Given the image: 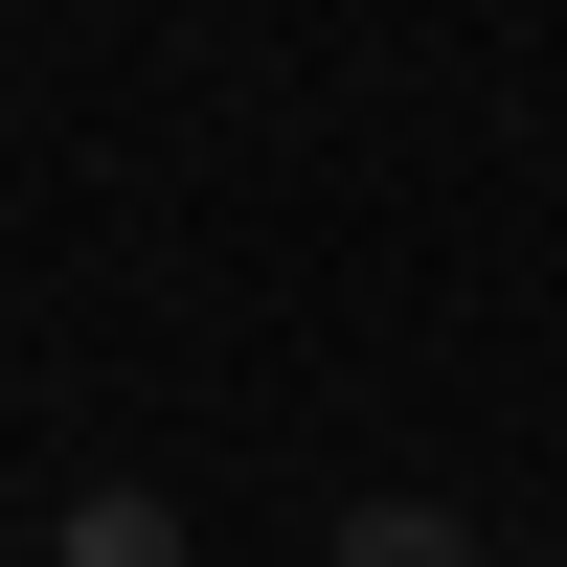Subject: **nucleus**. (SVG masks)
<instances>
[{"label": "nucleus", "mask_w": 567, "mask_h": 567, "mask_svg": "<svg viewBox=\"0 0 567 567\" xmlns=\"http://www.w3.org/2000/svg\"><path fill=\"white\" fill-rule=\"evenodd\" d=\"M318 567H477V523H454V499H341Z\"/></svg>", "instance_id": "obj_1"}, {"label": "nucleus", "mask_w": 567, "mask_h": 567, "mask_svg": "<svg viewBox=\"0 0 567 567\" xmlns=\"http://www.w3.org/2000/svg\"><path fill=\"white\" fill-rule=\"evenodd\" d=\"M45 567H182V499H136V477L69 499V545H45Z\"/></svg>", "instance_id": "obj_2"}, {"label": "nucleus", "mask_w": 567, "mask_h": 567, "mask_svg": "<svg viewBox=\"0 0 567 567\" xmlns=\"http://www.w3.org/2000/svg\"><path fill=\"white\" fill-rule=\"evenodd\" d=\"M523 567H567V545H523Z\"/></svg>", "instance_id": "obj_3"}]
</instances>
